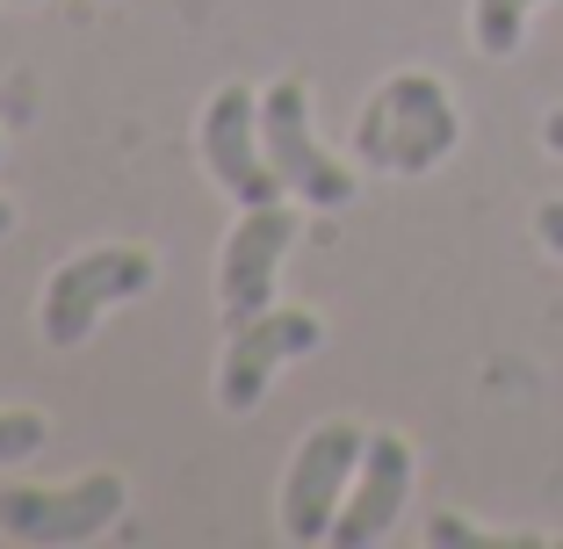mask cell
I'll return each mask as SVG.
<instances>
[{
    "instance_id": "6da1fadb",
    "label": "cell",
    "mask_w": 563,
    "mask_h": 549,
    "mask_svg": "<svg viewBox=\"0 0 563 549\" xmlns=\"http://www.w3.org/2000/svg\"><path fill=\"white\" fill-rule=\"evenodd\" d=\"M448 145H455V109H448V87L433 73L383 80L376 101L362 109V123H354V152L390 174H427Z\"/></svg>"
},
{
    "instance_id": "7a4b0ae2",
    "label": "cell",
    "mask_w": 563,
    "mask_h": 549,
    "mask_svg": "<svg viewBox=\"0 0 563 549\" xmlns=\"http://www.w3.org/2000/svg\"><path fill=\"white\" fill-rule=\"evenodd\" d=\"M152 289V253L145 246H101V253H80L51 275L44 289V340L51 348H80L95 333V318L123 297H145Z\"/></svg>"
},
{
    "instance_id": "3957f363",
    "label": "cell",
    "mask_w": 563,
    "mask_h": 549,
    "mask_svg": "<svg viewBox=\"0 0 563 549\" xmlns=\"http://www.w3.org/2000/svg\"><path fill=\"white\" fill-rule=\"evenodd\" d=\"M368 441L354 419H325L318 433H303L297 463H289V484H282V535L289 542H325L332 520H340V492H347V477L362 470Z\"/></svg>"
},
{
    "instance_id": "277c9868",
    "label": "cell",
    "mask_w": 563,
    "mask_h": 549,
    "mask_svg": "<svg viewBox=\"0 0 563 549\" xmlns=\"http://www.w3.org/2000/svg\"><path fill=\"white\" fill-rule=\"evenodd\" d=\"M311 101H303V80H282L261 95V138H267V160H275L282 188H297L303 202H318V210H340V202H354V174L332 167L325 152H318L311 138V117H303Z\"/></svg>"
},
{
    "instance_id": "5b68a950",
    "label": "cell",
    "mask_w": 563,
    "mask_h": 549,
    "mask_svg": "<svg viewBox=\"0 0 563 549\" xmlns=\"http://www.w3.org/2000/svg\"><path fill=\"white\" fill-rule=\"evenodd\" d=\"M131 506L117 470H95L73 492H0V535L15 542H87V535L117 528V514Z\"/></svg>"
},
{
    "instance_id": "8992f818",
    "label": "cell",
    "mask_w": 563,
    "mask_h": 549,
    "mask_svg": "<svg viewBox=\"0 0 563 549\" xmlns=\"http://www.w3.org/2000/svg\"><path fill=\"white\" fill-rule=\"evenodd\" d=\"M318 340H325V326H318L311 311H261V318H246V326H232V348H224V369H217L224 413H253L267 376H275L282 362L311 354Z\"/></svg>"
},
{
    "instance_id": "52a82bcc",
    "label": "cell",
    "mask_w": 563,
    "mask_h": 549,
    "mask_svg": "<svg viewBox=\"0 0 563 549\" xmlns=\"http://www.w3.org/2000/svg\"><path fill=\"white\" fill-rule=\"evenodd\" d=\"M297 239V217L282 210V202H246V217L232 224L224 239V267H217V297H224V318L246 326V318L267 311L275 297V261L289 253Z\"/></svg>"
},
{
    "instance_id": "ba28073f",
    "label": "cell",
    "mask_w": 563,
    "mask_h": 549,
    "mask_svg": "<svg viewBox=\"0 0 563 549\" xmlns=\"http://www.w3.org/2000/svg\"><path fill=\"white\" fill-rule=\"evenodd\" d=\"M202 160L239 202H275L282 196V174L267 160V138H261V101L246 87H224L202 117Z\"/></svg>"
},
{
    "instance_id": "9c48e42d",
    "label": "cell",
    "mask_w": 563,
    "mask_h": 549,
    "mask_svg": "<svg viewBox=\"0 0 563 549\" xmlns=\"http://www.w3.org/2000/svg\"><path fill=\"white\" fill-rule=\"evenodd\" d=\"M405 492H412V449H405L398 433H376L362 455V484H354V499L340 506L332 520V542L340 549H368L390 535V520L405 514Z\"/></svg>"
},
{
    "instance_id": "30bf717a",
    "label": "cell",
    "mask_w": 563,
    "mask_h": 549,
    "mask_svg": "<svg viewBox=\"0 0 563 549\" xmlns=\"http://www.w3.org/2000/svg\"><path fill=\"white\" fill-rule=\"evenodd\" d=\"M528 8H534V0H477V51H484V58H514Z\"/></svg>"
},
{
    "instance_id": "8fae6325",
    "label": "cell",
    "mask_w": 563,
    "mask_h": 549,
    "mask_svg": "<svg viewBox=\"0 0 563 549\" xmlns=\"http://www.w3.org/2000/svg\"><path fill=\"white\" fill-rule=\"evenodd\" d=\"M44 449V413H0V463H30Z\"/></svg>"
},
{
    "instance_id": "7c38bea8",
    "label": "cell",
    "mask_w": 563,
    "mask_h": 549,
    "mask_svg": "<svg viewBox=\"0 0 563 549\" xmlns=\"http://www.w3.org/2000/svg\"><path fill=\"white\" fill-rule=\"evenodd\" d=\"M534 232H542L549 253H563V202H542V210H534Z\"/></svg>"
},
{
    "instance_id": "4fadbf2b",
    "label": "cell",
    "mask_w": 563,
    "mask_h": 549,
    "mask_svg": "<svg viewBox=\"0 0 563 549\" xmlns=\"http://www.w3.org/2000/svg\"><path fill=\"white\" fill-rule=\"evenodd\" d=\"M542 145H549V152H563V109H556V117L542 123Z\"/></svg>"
},
{
    "instance_id": "5bb4252c",
    "label": "cell",
    "mask_w": 563,
    "mask_h": 549,
    "mask_svg": "<svg viewBox=\"0 0 563 549\" xmlns=\"http://www.w3.org/2000/svg\"><path fill=\"white\" fill-rule=\"evenodd\" d=\"M8 224H15V210H8V202H0V239H8Z\"/></svg>"
}]
</instances>
